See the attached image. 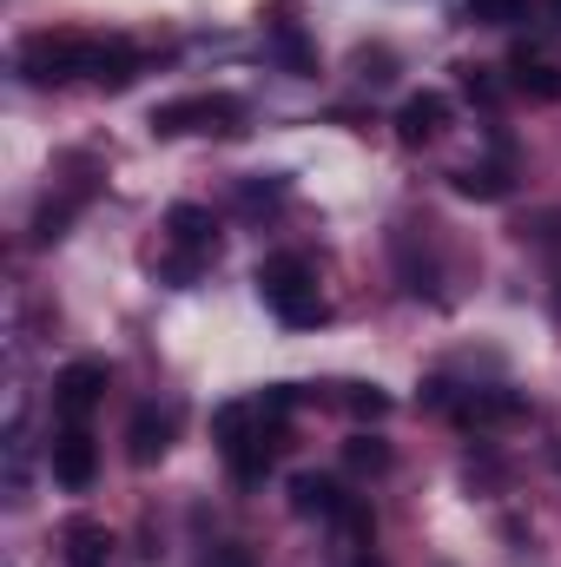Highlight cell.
<instances>
[{
    "label": "cell",
    "mask_w": 561,
    "mask_h": 567,
    "mask_svg": "<svg viewBox=\"0 0 561 567\" xmlns=\"http://www.w3.org/2000/svg\"><path fill=\"white\" fill-rule=\"evenodd\" d=\"M198 567H258L252 561V548H238V542H218V548H205V561Z\"/></svg>",
    "instance_id": "cell-22"
},
{
    "label": "cell",
    "mask_w": 561,
    "mask_h": 567,
    "mask_svg": "<svg viewBox=\"0 0 561 567\" xmlns=\"http://www.w3.org/2000/svg\"><path fill=\"white\" fill-rule=\"evenodd\" d=\"M456 80H462V93H469L476 106H496V100H502V86H496L489 66H456Z\"/></svg>",
    "instance_id": "cell-20"
},
{
    "label": "cell",
    "mask_w": 561,
    "mask_h": 567,
    "mask_svg": "<svg viewBox=\"0 0 561 567\" xmlns=\"http://www.w3.org/2000/svg\"><path fill=\"white\" fill-rule=\"evenodd\" d=\"M449 416H456V423H469V429H496V423H522V416H529V403H522L516 390H462Z\"/></svg>",
    "instance_id": "cell-8"
},
{
    "label": "cell",
    "mask_w": 561,
    "mask_h": 567,
    "mask_svg": "<svg viewBox=\"0 0 561 567\" xmlns=\"http://www.w3.org/2000/svg\"><path fill=\"white\" fill-rule=\"evenodd\" d=\"M140 80V47L126 33H100V53H93V86L106 93H126Z\"/></svg>",
    "instance_id": "cell-11"
},
{
    "label": "cell",
    "mask_w": 561,
    "mask_h": 567,
    "mask_svg": "<svg viewBox=\"0 0 561 567\" xmlns=\"http://www.w3.org/2000/svg\"><path fill=\"white\" fill-rule=\"evenodd\" d=\"M106 383H113V370H106L100 357H73V363L53 377V410H60L67 423H86V416L106 403Z\"/></svg>",
    "instance_id": "cell-5"
},
{
    "label": "cell",
    "mask_w": 561,
    "mask_h": 567,
    "mask_svg": "<svg viewBox=\"0 0 561 567\" xmlns=\"http://www.w3.org/2000/svg\"><path fill=\"white\" fill-rule=\"evenodd\" d=\"M357 73H364L370 86H384V80H390V53H384V47H364V53H357Z\"/></svg>",
    "instance_id": "cell-23"
},
{
    "label": "cell",
    "mask_w": 561,
    "mask_h": 567,
    "mask_svg": "<svg viewBox=\"0 0 561 567\" xmlns=\"http://www.w3.org/2000/svg\"><path fill=\"white\" fill-rule=\"evenodd\" d=\"M80 198H86V192L40 198V212H33V245H60V238H67V225H73V212H80Z\"/></svg>",
    "instance_id": "cell-16"
},
{
    "label": "cell",
    "mask_w": 561,
    "mask_h": 567,
    "mask_svg": "<svg viewBox=\"0 0 561 567\" xmlns=\"http://www.w3.org/2000/svg\"><path fill=\"white\" fill-rule=\"evenodd\" d=\"M67 567H113V535L100 522H67Z\"/></svg>",
    "instance_id": "cell-14"
},
{
    "label": "cell",
    "mask_w": 561,
    "mask_h": 567,
    "mask_svg": "<svg viewBox=\"0 0 561 567\" xmlns=\"http://www.w3.org/2000/svg\"><path fill=\"white\" fill-rule=\"evenodd\" d=\"M350 567H384V555H370V548H357V561Z\"/></svg>",
    "instance_id": "cell-25"
},
{
    "label": "cell",
    "mask_w": 561,
    "mask_h": 567,
    "mask_svg": "<svg viewBox=\"0 0 561 567\" xmlns=\"http://www.w3.org/2000/svg\"><path fill=\"white\" fill-rule=\"evenodd\" d=\"M47 462H53V482L80 495V488H93V475H100V442L86 435V423H67L60 435H53Z\"/></svg>",
    "instance_id": "cell-6"
},
{
    "label": "cell",
    "mask_w": 561,
    "mask_h": 567,
    "mask_svg": "<svg viewBox=\"0 0 561 567\" xmlns=\"http://www.w3.org/2000/svg\"><path fill=\"white\" fill-rule=\"evenodd\" d=\"M344 502H350V495H344L330 475H290V515H304V522H337Z\"/></svg>",
    "instance_id": "cell-13"
},
{
    "label": "cell",
    "mask_w": 561,
    "mask_h": 567,
    "mask_svg": "<svg viewBox=\"0 0 561 567\" xmlns=\"http://www.w3.org/2000/svg\"><path fill=\"white\" fill-rule=\"evenodd\" d=\"M449 178H456V192H462V198H489V205L516 192V178H509L502 165H462V172H449Z\"/></svg>",
    "instance_id": "cell-15"
},
{
    "label": "cell",
    "mask_w": 561,
    "mask_h": 567,
    "mask_svg": "<svg viewBox=\"0 0 561 567\" xmlns=\"http://www.w3.org/2000/svg\"><path fill=\"white\" fill-rule=\"evenodd\" d=\"M344 462H350L357 475H384L397 455H390V442H377V435H350V442H344Z\"/></svg>",
    "instance_id": "cell-18"
},
{
    "label": "cell",
    "mask_w": 561,
    "mask_h": 567,
    "mask_svg": "<svg viewBox=\"0 0 561 567\" xmlns=\"http://www.w3.org/2000/svg\"><path fill=\"white\" fill-rule=\"evenodd\" d=\"M555 310H561V290H555Z\"/></svg>",
    "instance_id": "cell-27"
},
{
    "label": "cell",
    "mask_w": 561,
    "mask_h": 567,
    "mask_svg": "<svg viewBox=\"0 0 561 567\" xmlns=\"http://www.w3.org/2000/svg\"><path fill=\"white\" fill-rule=\"evenodd\" d=\"M449 133V100L442 93H410L404 106H397V140L404 145H429Z\"/></svg>",
    "instance_id": "cell-9"
},
{
    "label": "cell",
    "mask_w": 561,
    "mask_h": 567,
    "mask_svg": "<svg viewBox=\"0 0 561 567\" xmlns=\"http://www.w3.org/2000/svg\"><path fill=\"white\" fill-rule=\"evenodd\" d=\"M265 40H272V53L284 60V73H297V80L317 73V47H310L304 20H297L290 7H272V13H265Z\"/></svg>",
    "instance_id": "cell-7"
},
{
    "label": "cell",
    "mask_w": 561,
    "mask_h": 567,
    "mask_svg": "<svg viewBox=\"0 0 561 567\" xmlns=\"http://www.w3.org/2000/svg\"><path fill=\"white\" fill-rule=\"evenodd\" d=\"M178 133H245V106L232 93H192V100H165L152 106V140H178Z\"/></svg>",
    "instance_id": "cell-4"
},
{
    "label": "cell",
    "mask_w": 561,
    "mask_h": 567,
    "mask_svg": "<svg viewBox=\"0 0 561 567\" xmlns=\"http://www.w3.org/2000/svg\"><path fill=\"white\" fill-rule=\"evenodd\" d=\"M337 403H344L357 423H384V416H390V396H384L377 383H337Z\"/></svg>",
    "instance_id": "cell-17"
},
{
    "label": "cell",
    "mask_w": 561,
    "mask_h": 567,
    "mask_svg": "<svg viewBox=\"0 0 561 567\" xmlns=\"http://www.w3.org/2000/svg\"><path fill=\"white\" fill-rule=\"evenodd\" d=\"M172 449V410H140L133 429H126V462L133 468H159Z\"/></svg>",
    "instance_id": "cell-12"
},
{
    "label": "cell",
    "mask_w": 561,
    "mask_h": 567,
    "mask_svg": "<svg viewBox=\"0 0 561 567\" xmlns=\"http://www.w3.org/2000/svg\"><path fill=\"white\" fill-rule=\"evenodd\" d=\"M258 297H265V310L278 317L284 330H310V323L330 317V303L317 297V271L297 251H278V258L258 265Z\"/></svg>",
    "instance_id": "cell-1"
},
{
    "label": "cell",
    "mask_w": 561,
    "mask_h": 567,
    "mask_svg": "<svg viewBox=\"0 0 561 567\" xmlns=\"http://www.w3.org/2000/svg\"><path fill=\"white\" fill-rule=\"evenodd\" d=\"M284 192H290V185H284L278 172H272V178H245V185H238V205H245V212H258V205H278Z\"/></svg>",
    "instance_id": "cell-21"
},
{
    "label": "cell",
    "mask_w": 561,
    "mask_h": 567,
    "mask_svg": "<svg viewBox=\"0 0 561 567\" xmlns=\"http://www.w3.org/2000/svg\"><path fill=\"white\" fill-rule=\"evenodd\" d=\"M462 20H476V27H516V20H529V0H469Z\"/></svg>",
    "instance_id": "cell-19"
},
{
    "label": "cell",
    "mask_w": 561,
    "mask_h": 567,
    "mask_svg": "<svg viewBox=\"0 0 561 567\" xmlns=\"http://www.w3.org/2000/svg\"><path fill=\"white\" fill-rule=\"evenodd\" d=\"M509 86L529 93V100H542V106H555L561 100V66L542 60L536 47H516V53H509Z\"/></svg>",
    "instance_id": "cell-10"
},
{
    "label": "cell",
    "mask_w": 561,
    "mask_h": 567,
    "mask_svg": "<svg viewBox=\"0 0 561 567\" xmlns=\"http://www.w3.org/2000/svg\"><path fill=\"white\" fill-rule=\"evenodd\" d=\"M93 53H100V33H27L20 40V73H27V86L93 80Z\"/></svg>",
    "instance_id": "cell-2"
},
{
    "label": "cell",
    "mask_w": 561,
    "mask_h": 567,
    "mask_svg": "<svg viewBox=\"0 0 561 567\" xmlns=\"http://www.w3.org/2000/svg\"><path fill=\"white\" fill-rule=\"evenodd\" d=\"M165 265H159V278L165 284H192L212 258H218V225H212V212L205 205H172L165 212Z\"/></svg>",
    "instance_id": "cell-3"
},
{
    "label": "cell",
    "mask_w": 561,
    "mask_h": 567,
    "mask_svg": "<svg viewBox=\"0 0 561 567\" xmlns=\"http://www.w3.org/2000/svg\"><path fill=\"white\" fill-rule=\"evenodd\" d=\"M522 238H536V245H555V238H561V212H542L536 225H522Z\"/></svg>",
    "instance_id": "cell-24"
},
{
    "label": "cell",
    "mask_w": 561,
    "mask_h": 567,
    "mask_svg": "<svg viewBox=\"0 0 561 567\" xmlns=\"http://www.w3.org/2000/svg\"><path fill=\"white\" fill-rule=\"evenodd\" d=\"M555 468H561V442H555Z\"/></svg>",
    "instance_id": "cell-26"
}]
</instances>
